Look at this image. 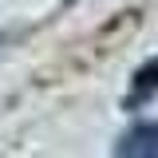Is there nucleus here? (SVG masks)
Returning a JSON list of instances; mask_svg holds the SVG:
<instances>
[{
	"label": "nucleus",
	"instance_id": "1",
	"mask_svg": "<svg viewBox=\"0 0 158 158\" xmlns=\"http://www.w3.org/2000/svg\"><path fill=\"white\" fill-rule=\"evenodd\" d=\"M115 154L118 158H158V118L135 123V127L115 142Z\"/></svg>",
	"mask_w": 158,
	"mask_h": 158
},
{
	"label": "nucleus",
	"instance_id": "2",
	"mask_svg": "<svg viewBox=\"0 0 158 158\" xmlns=\"http://www.w3.org/2000/svg\"><path fill=\"white\" fill-rule=\"evenodd\" d=\"M154 95H158V59H146L135 71V79H131V95L123 99V107L127 111H138V107H146Z\"/></svg>",
	"mask_w": 158,
	"mask_h": 158
}]
</instances>
